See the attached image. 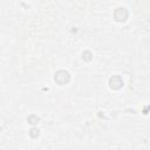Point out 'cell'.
I'll return each instance as SVG.
<instances>
[{
	"label": "cell",
	"instance_id": "cell-2",
	"mask_svg": "<svg viewBox=\"0 0 150 150\" xmlns=\"http://www.w3.org/2000/svg\"><path fill=\"white\" fill-rule=\"evenodd\" d=\"M109 86H110V88H112V89H120V88L123 86V81H122L121 76L114 75L112 77H110V79H109Z\"/></svg>",
	"mask_w": 150,
	"mask_h": 150
},
{
	"label": "cell",
	"instance_id": "cell-3",
	"mask_svg": "<svg viewBox=\"0 0 150 150\" xmlns=\"http://www.w3.org/2000/svg\"><path fill=\"white\" fill-rule=\"evenodd\" d=\"M114 16H115V20L116 21H124L127 18H128V12L125 8H117L114 13Z\"/></svg>",
	"mask_w": 150,
	"mask_h": 150
},
{
	"label": "cell",
	"instance_id": "cell-4",
	"mask_svg": "<svg viewBox=\"0 0 150 150\" xmlns=\"http://www.w3.org/2000/svg\"><path fill=\"white\" fill-rule=\"evenodd\" d=\"M39 130L38 129H35V128H32L30 130H29V136L30 137H33V138H36V137H39Z\"/></svg>",
	"mask_w": 150,
	"mask_h": 150
},
{
	"label": "cell",
	"instance_id": "cell-5",
	"mask_svg": "<svg viewBox=\"0 0 150 150\" xmlns=\"http://www.w3.org/2000/svg\"><path fill=\"white\" fill-rule=\"evenodd\" d=\"M27 120H28V122H29L30 124H36V123L39 122V117H36L35 115H30Z\"/></svg>",
	"mask_w": 150,
	"mask_h": 150
},
{
	"label": "cell",
	"instance_id": "cell-6",
	"mask_svg": "<svg viewBox=\"0 0 150 150\" xmlns=\"http://www.w3.org/2000/svg\"><path fill=\"white\" fill-rule=\"evenodd\" d=\"M82 57H83V60H86V61H90L91 60V53L90 52H83L82 53Z\"/></svg>",
	"mask_w": 150,
	"mask_h": 150
},
{
	"label": "cell",
	"instance_id": "cell-1",
	"mask_svg": "<svg viewBox=\"0 0 150 150\" xmlns=\"http://www.w3.org/2000/svg\"><path fill=\"white\" fill-rule=\"evenodd\" d=\"M69 80H70V75H69V73L67 70L61 69V70H57L55 73V81L59 84H61V86L62 84H66V83L69 82Z\"/></svg>",
	"mask_w": 150,
	"mask_h": 150
}]
</instances>
